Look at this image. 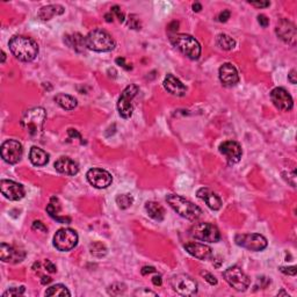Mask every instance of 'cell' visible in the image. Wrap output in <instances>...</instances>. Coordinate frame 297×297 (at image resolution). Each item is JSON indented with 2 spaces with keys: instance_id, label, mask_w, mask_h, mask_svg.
<instances>
[{
  "instance_id": "obj_1",
  "label": "cell",
  "mask_w": 297,
  "mask_h": 297,
  "mask_svg": "<svg viewBox=\"0 0 297 297\" xmlns=\"http://www.w3.org/2000/svg\"><path fill=\"white\" fill-rule=\"evenodd\" d=\"M45 121H47V112L43 107H34L24 113L20 125L31 136V138L36 139L43 133Z\"/></svg>"
},
{
  "instance_id": "obj_2",
  "label": "cell",
  "mask_w": 297,
  "mask_h": 297,
  "mask_svg": "<svg viewBox=\"0 0 297 297\" xmlns=\"http://www.w3.org/2000/svg\"><path fill=\"white\" fill-rule=\"evenodd\" d=\"M9 50L16 60L32 62L37 57L38 45L33 38L27 36H14L8 42Z\"/></svg>"
},
{
  "instance_id": "obj_3",
  "label": "cell",
  "mask_w": 297,
  "mask_h": 297,
  "mask_svg": "<svg viewBox=\"0 0 297 297\" xmlns=\"http://www.w3.org/2000/svg\"><path fill=\"white\" fill-rule=\"evenodd\" d=\"M169 42L189 60L197 61L201 56V45L198 40L188 34H173Z\"/></svg>"
},
{
  "instance_id": "obj_4",
  "label": "cell",
  "mask_w": 297,
  "mask_h": 297,
  "mask_svg": "<svg viewBox=\"0 0 297 297\" xmlns=\"http://www.w3.org/2000/svg\"><path fill=\"white\" fill-rule=\"evenodd\" d=\"M166 201H167V203L171 205L175 213L180 215L181 217L186 218V220L197 221L202 214L200 207H198L193 202L186 200V198L180 197V195L169 194L166 197Z\"/></svg>"
},
{
  "instance_id": "obj_5",
  "label": "cell",
  "mask_w": 297,
  "mask_h": 297,
  "mask_svg": "<svg viewBox=\"0 0 297 297\" xmlns=\"http://www.w3.org/2000/svg\"><path fill=\"white\" fill-rule=\"evenodd\" d=\"M86 48L97 52L112 51L115 48V41L109 33L103 29H94L85 37Z\"/></svg>"
},
{
  "instance_id": "obj_6",
  "label": "cell",
  "mask_w": 297,
  "mask_h": 297,
  "mask_svg": "<svg viewBox=\"0 0 297 297\" xmlns=\"http://www.w3.org/2000/svg\"><path fill=\"white\" fill-rule=\"evenodd\" d=\"M191 236L195 239L207 241V243H217L221 240V232L218 228L207 222L194 224L191 229Z\"/></svg>"
},
{
  "instance_id": "obj_7",
  "label": "cell",
  "mask_w": 297,
  "mask_h": 297,
  "mask_svg": "<svg viewBox=\"0 0 297 297\" xmlns=\"http://www.w3.org/2000/svg\"><path fill=\"white\" fill-rule=\"evenodd\" d=\"M234 241L238 246L244 247V249L253 251V252H260V251L265 250L268 241L263 234L260 233H239L236 234Z\"/></svg>"
},
{
  "instance_id": "obj_8",
  "label": "cell",
  "mask_w": 297,
  "mask_h": 297,
  "mask_svg": "<svg viewBox=\"0 0 297 297\" xmlns=\"http://www.w3.org/2000/svg\"><path fill=\"white\" fill-rule=\"evenodd\" d=\"M169 283L173 290L181 296H193L198 293V282L186 274L172 276Z\"/></svg>"
},
{
  "instance_id": "obj_9",
  "label": "cell",
  "mask_w": 297,
  "mask_h": 297,
  "mask_svg": "<svg viewBox=\"0 0 297 297\" xmlns=\"http://www.w3.org/2000/svg\"><path fill=\"white\" fill-rule=\"evenodd\" d=\"M223 277L225 281L229 283L233 289H236L237 292H245L251 283L250 277L238 266H231L225 269Z\"/></svg>"
},
{
  "instance_id": "obj_10",
  "label": "cell",
  "mask_w": 297,
  "mask_h": 297,
  "mask_svg": "<svg viewBox=\"0 0 297 297\" xmlns=\"http://www.w3.org/2000/svg\"><path fill=\"white\" fill-rule=\"evenodd\" d=\"M78 233L70 228L60 229L54 236V246L61 252L71 251L77 246Z\"/></svg>"
},
{
  "instance_id": "obj_11",
  "label": "cell",
  "mask_w": 297,
  "mask_h": 297,
  "mask_svg": "<svg viewBox=\"0 0 297 297\" xmlns=\"http://www.w3.org/2000/svg\"><path fill=\"white\" fill-rule=\"evenodd\" d=\"M138 92V86H136V85H129V86H127L125 91L121 93L119 102H117V110H119V114L123 119H129V117H132L133 112L132 100Z\"/></svg>"
},
{
  "instance_id": "obj_12",
  "label": "cell",
  "mask_w": 297,
  "mask_h": 297,
  "mask_svg": "<svg viewBox=\"0 0 297 297\" xmlns=\"http://www.w3.org/2000/svg\"><path fill=\"white\" fill-rule=\"evenodd\" d=\"M22 153H24V148H22V144L19 141L8 139V141L2 143L1 157L7 164L14 165L16 163L20 162L22 158Z\"/></svg>"
},
{
  "instance_id": "obj_13",
  "label": "cell",
  "mask_w": 297,
  "mask_h": 297,
  "mask_svg": "<svg viewBox=\"0 0 297 297\" xmlns=\"http://www.w3.org/2000/svg\"><path fill=\"white\" fill-rule=\"evenodd\" d=\"M275 33L280 40H282L287 44L292 45V47H295L297 33L295 25L292 21L287 20V19H281V20L277 22Z\"/></svg>"
},
{
  "instance_id": "obj_14",
  "label": "cell",
  "mask_w": 297,
  "mask_h": 297,
  "mask_svg": "<svg viewBox=\"0 0 297 297\" xmlns=\"http://www.w3.org/2000/svg\"><path fill=\"white\" fill-rule=\"evenodd\" d=\"M87 180L93 187L104 189L109 187L113 182V177L108 171L102 168H91L86 174Z\"/></svg>"
},
{
  "instance_id": "obj_15",
  "label": "cell",
  "mask_w": 297,
  "mask_h": 297,
  "mask_svg": "<svg viewBox=\"0 0 297 297\" xmlns=\"http://www.w3.org/2000/svg\"><path fill=\"white\" fill-rule=\"evenodd\" d=\"M270 100H272L274 106L277 109L282 110V112H289V110L293 109V98L288 93V91L283 89V87H275L270 92Z\"/></svg>"
},
{
  "instance_id": "obj_16",
  "label": "cell",
  "mask_w": 297,
  "mask_h": 297,
  "mask_svg": "<svg viewBox=\"0 0 297 297\" xmlns=\"http://www.w3.org/2000/svg\"><path fill=\"white\" fill-rule=\"evenodd\" d=\"M220 152L225 157L229 165L237 164L241 159V155H243L240 144L234 141H227L222 143L220 145Z\"/></svg>"
},
{
  "instance_id": "obj_17",
  "label": "cell",
  "mask_w": 297,
  "mask_h": 297,
  "mask_svg": "<svg viewBox=\"0 0 297 297\" xmlns=\"http://www.w3.org/2000/svg\"><path fill=\"white\" fill-rule=\"evenodd\" d=\"M1 194L9 201H19L25 197V188L21 184L12 180H1L0 182Z\"/></svg>"
},
{
  "instance_id": "obj_18",
  "label": "cell",
  "mask_w": 297,
  "mask_h": 297,
  "mask_svg": "<svg viewBox=\"0 0 297 297\" xmlns=\"http://www.w3.org/2000/svg\"><path fill=\"white\" fill-rule=\"evenodd\" d=\"M218 77H220L221 83L227 87L236 86L239 83V74H238L237 68L231 63L222 65L218 71Z\"/></svg>"
},
{
  "instance_id": "obj_19",
  "label": "cell",
  "mask_w": 297,
  "mask_h": 297,
  "mask_svg": "<svg viewBox=\"0 0 297 297\" xmlns=\"http://www.w3.org/2000/svg\"><path fill=\"white\" fill-rule=\"evenodd\" d=\"M184 249L191 256H193L198 260H208L210 258H213V250H211V247L205 245V244L192 241V243H186L184 245Z\"/></svg>"
},
{
  "instance_id": "obj_20",
  "label": "cell",
  "mask_w": 297,
  "mask_h": 297,
  "mask_svg": "<svg viewBox=\"0 0 297 297\" xmlns=\"http://www.w3.org/2000/svg\"><path fill=\"white\" fill-rule=\"evenodd\" d=\"M26 253L24 251H20L15 247H13L11 245H7V244L2 243L0 245V259L4 263H20L25 259Z\"/></svg>"
},
{
  "instance_id": "obj_21",
  "label": "cell",
  "mask_w": 297,
  "mask_h": 297,
  "mask_svg": "<svg viewBox=\"0 0 297 297\" xmlns=\"http://www.w3.org/2000/svg\"><path fill=\"white\" fill-rule=\"evenodd\" d=\"M198 198L204 202L211 210H220L222 207V200L218 195L215 193L214 191H211L210 188L203 187L200 188L198 191Z\"/></svg>"
},
{
  "instance_id": "obj_22",
  "label": "cell",
  "mask_w": 297,
  "mask_h": 297,
  "mask_svg": "<svg viewBox=\"0 0 297 297\" xmlns=\"http://www.w3.org/2000/svg\"><path fill=\"white\" fill-rule=\"evenodd\" d=\"M163 84H164L165 90L175 97H184L186 96V92H187V87L181 83V80L178 79L177 77H174L171 73H168L165 77Z\"/></svg>"
},
{
  "instance_id": "obj_23",
  "label": "cell",
  "mask_w": 297,
  "mask_h": 297,
  "mask_svg": "<svg viewBox=\"0 0 297 297\" xmlns=\"http://www.w3.org/2000/svg\"><path fill=\"white\" fill-rule=\"evenodd\" d=\"M55 168L57 172L65 175H76L79 172V165L68 157H61L55 163Z\"/></svg>"
},
{
  "instance_id": "obj_24",
  "label": "cell",
  "mask_w": 297,
  "mask_h": 297,
  "mask_svg": "<svg viewBox=\"0 0 297 297\" xmlns=\"http://www.w3.org/2000/svg\"><path fill=\"white\" fill-rule=\"evenodd\" d=\"M61 203L60 201H58L57 198H51L50 202H49V204L47 205V213L49 214V216L51 218H54L55 221H57L58 223L62 224H68L71 223V218L70 217H61L60 214L61 213Z\"/></svg>"
},
{
  "instance_id": "obj_25",
  "label": "cell",
  "mask_w": 297,
  "mask_h": 297,
  "mask_svg": "<svg viewBox=\"0 0 297 297\" xmlns=\"http://www.w3.org/2000/svg\"><path fill=\"white\" fill-rule=\"evenodd\" d=\"M65 8L62 5H48L42 7L37 13L38 19L43 21H49L54 18L55 15H61L63 14Z\"/></svg>"
},
{
  "instance_id": "obj_26",
  "label": "cell",
  "mask_w": 297,
  "mask_h": 297,
  "mask_svg": "<svg viewBox=\"0 0 297 297\" xmlns=\"http://www.w3.org/2000/svg\"><path fill=\"white\" fill-rule=\"evenodd\" d=\"M29 159L35 166H45L49 163V155L38 146H33L29 152Z\"/></svg>"
},
{
  "instance_id": "obj_27",
  "label": "cell",
  "mask_w": 297,
  "mask_h": 297,
  "mask_svg": "<svg viewBox=\"0 0 297 297\" xmlns=\"http://www.w3.org/2000/svg\"><path fill=\"white\" fill-rule=\"evenodd\" d=\"M64 42L68 47L72 48L77 52H84L86 49V42H85V37L79 33H74V34L66 35L64 38Z\"/></svg>"
},
{
  "instance_id": "obj_28",
  "label": "cell",
  "mask_w": 297,
  "mask_h": 297,
  "mask_svg": "<svg viewBox=\"0 0 297 297\" xmlns=\"http://www.w3.org/2000/svg\"><path fill=\"white\" fill-rule=\"evenodd\" d=\"M145 210L146 213L152 220L162 222L165 218V209L162 207L158 202L149 201L145 203Z\"/></svg>"
},
{
  "instance_id": "obj_29",
  "label": "cell",
  "mask_w": 297,
  "mask_h": 297,
  "mask_svg": "<svg viewBox=\"0 0 297 297\" xmlns=\"http://www.w3.org/2000/svg\"><path fill=\"white\" fill-rule=\"evenodd\" d=\"M55 102H56L58 106L62 107V108L65 110H73L77 107V100L74 99L73 97L68 96V94H64V93H60L55 97Z\"/></svg>"
},
{
  "instance_id": "obj_30",
  "label": "cell",
  "mask_w": 297,
  "mask_h": 297,
  "mask_svg": "<svg viewBox=\"0 0 297 297\" xmlns=\"http://www.w3.org/2000/svg\"><path fill=\"white\" fill-rule=\"evenodd\" d=\"M216 44L223 50L229 51L236 47V41L227 34H218L216 37Z\"/></svg>"
},
{
  "instance_id": "obj_31",
  "label": "cell",
  "mask_w": 297,
  "mask_h": 297,
  "mask_svg": "<svg viewBox=\"0 0 297 297\" xmlns=\"http://www.w3.org/2000/svg\"><path fill=\"white\" fill-rule=\"evenodd\" d=\"M45 296H71V293L64 285H55L45 290Z\"/></svg>"
},
{
  "instance_id": "obj_32",
  "label": "cell",
  "mask_w": 297,
  "mask_h": 297,
  "mask_svg": "<svg viewBox=\"0 0 297 297\" xmlns=\"http://www.w3.org/2000/svg\"><path fill=\"white\" fill-rule=\"evenodd\" d=\"M90 252L97 258H102L107 254V247L100 241H94L90 245Z\"/></svg>"
},
{
  "instance_id": "obj_33",
  "label": "cell",
  "mask_w": 297,
  "mask_h": 297,
  "mask_svg": "<svg viewBox=\"0 0 297 297\" xmlns=\"http://www.w3.org/2000/svg\"><path fill=\"white\" fill-rule=\"evenodd\" d=\"M133 203V198L130 194H120L116 198V204L119 205L121 209H128Z\"/></svg>"
},
{
  "instance_id": "obj_34",
  "label": "cell",
  "mask_w": 297,
  "mask_h": 297,
  "mask_svg": "<svg viewBox=\"0 0 297 297\" xmlns=\"http://www.w3.org/2000/svg\"><path fill=\"white\" fill-rule=\"evenodd\" d=\"M127 25H128V27L130 29H135V31H138V29L142 28V24H141V20H139V16L136 14H130L128 16Z\"/></svg>"
},
{
  "instance_id": "obj_35",
  "label": "cell",
  "mask_w": 297,
  "mask_h": 297,
  "mask_svg": "<svg viewBox=\"0 0 297 297\" xmlns=\"http://www.w3.org/2000/svg\"><path fill=\"white\" fill-rule=\"evenodd\" d=\"M25 287H15V288H9L2 294V297H12V296H21L25 294Z\"/></svg>"
},
{
  "instance_id": "obj_36",
  "label": "cell",
  "mask_w": 297,
  "mask_h": 297,
  "mask_svg": "<svg viewBox=\"0 0 297 297\" xmlns=\"http://www.w3.org/2000/svg\"><path fill=\"white\" fill-rule=\"evenodd\" d=\"M126 292V286L123 283H113L108 288V293L110 295H121Z\"/></svg>"
},
{
  "instance_id": "obj_37",
  "label": "cell",
  "mask_w": 297,
  "mask_h": 297,
  "mask_svg": "<svg viewBox=\"0 0 297 297\" xmlns=\"http://www.w3.org/2000/svg\"><path fill=\"white\" fill-rule=\"evenodd\" d=\"M110 12L114 13V14H115V15L117 16V19H119V21H120V22H123V21H125V19H126L125 13H123L122 11H121L120 6H117V5L113 6V7L110 8Z\"/></svg>"
},
{
  "instance_id": "obj_38",
  "label": "cell",
  "mask_w": 297,
  "mask_h": 297,
  "mask_svg": "<svg viewBox=\"0 0 297 297\" xmlns=\"http://www.w3.org/2000/svg\"><path fill=\"white\" fill-rule=\"evenodd\" d=\"M135 296H157V293L151 292V290L146 289V288H141L137 289L135 293H133Z\"/></svg>"
},
{
  "instance_id": "obj_39",
  "label": "cell",
  "mask_w": 297,
  "mask_h": 297,
  "mask_svg": "<svg viewBox=\"0 0 297 297\" xmlns=\"http://www.w3.org/2000/svg\"><path fill=\"white\" fill-rule=\"evenodd\" d=\"M201 275L204 277L205 279V281H207L209 285H211V286H215V285H217V280H216V277H215L213 274H210V273H208V272H202L201 273Z\"/></svg>"
},
{
  "instance_id": "obj_40",
  "label": "cell",
  "mask_w": 297,
  "mask_h": 297,
  "mask_svg": "<svg viewBox=\"0 0 297 297\" xmlns=\"http://www.w3.org/2000/svg\"><path fill=\"white\" fill-rule=\"evenodd\" d=\"M32 228H33V230L41 231V232H47V231H48V228L45 227V225L42 223L41 221H35L34 223H33Z\"/></svg>"
},
{
  "instance_id": "obj_41",
  "label": "cell",
  "mask_w": 297,
  "mask_h": 297,
  "mask_svg": "<svg viewBox=\"0 0 297 297\" xmlns=\"http://www.w3.org/2000/svg\"><path fill=\"white\" fill-rule=\"evenodd\" d=\"M230 16H231L230 11H228V9H225V11L221 12L220 14H218L217 20L220 21V22H227V21L230 19Z\"/></svg>"
},
{
  "instance_id": "obj_42",
  "label": "cell",
  "mask_w": 297,
  "mask_h": 297,
  "mask_svg": "<svg viewBox=\"0 0 297 297\" xmlns=\"http://www.w3.org/2000/svg\"><path fill=\"white\" fill-rule=\"evenodd\" d=\"M280 272L283 274H287V275H296V267L292 266V267H280Z\"/></svg>"
},
{
  "instance_id": "obj_43",
  "label": "cell",
  "mask_w": 297,
  "mask_h": 297,
  "mask_svg": "<svg viewBox=\"0 0 297 297\" xmlns=\"http://www.w3.org/2000/svg\"><path fill=\"white\" fill-rule=\"evenodd\" d=\"M258 22H259V25L261 26V27L266 28L267 26L269 25V19L267 18L265 14H260V15H258Z\"/></svg>"
},
{
  "instance_id": "obj_44",
  "label": "cell",
  "mask_w": 297,
  "mask_h": 297,
  "mask_svg": "<svg viewBox=\"0 0 297 297\" xmlns=\"http://www.w3.org/2000/svg\"><path fill=\"white\" fill-rule=\"evenodd\" d=\"M44 266H45V269L48 270V272H50V273H56V270H57V268H56V266L54 265V264L51 263L50 260H45L44 261Z\"/></svg>"
},
{
  "instance_id": "obj_45",
  "label": "cell",
  "mask_w": 297,
  "mask_h": 297,
  "mask_svg": "<svg viewBox=\"0 0 297 297\" xmlns=\"http://www.w3.org/2000/svg\"><path fill=\"white\" fill-rule=\"evenodd\" d=\"M251 6H253V7H257V8H266V7H269L270 2L269 1H258V2H250Z\"/></svg>"
},
{
  "instance_id": "obj_46",
  "label": "cell",
  "mask_w": 297,
  "mask_h": 297,
  "mask_svg": "<svg viewBox=\"0 0 297 297\" xmlns=\"http://www.w3.org/2000/svg\"><path fill=\"white\" fill-rule=\"evenodd\" d=\"M116 63L120 65V66H122L123 68H126V70H132V65L127 64L126 60L123 57H119L116 58Z\"/></svg>"
},
{
  "instance_id": "obj_47",
  "label": "cell",
  "mask_w": 297,
  "mask_h": 297,
  "mask_svg": "<svg viewBox=\"0 0 297 297\" xmlns=\"http://www.w3.org/2000/svg\"><path fill=\"white\" fill-rule=\"evenodd\" d=\"M296 76H297V74H296V70H295V68H293V70L290 71L289 74H288V80L290 81V84L295 85L297 83Z\"/></svg>"
},
{
  "instance_id": "obj_48",
  "label": "cell",
  "mask_w": 297,
  "mask_h": 297,
  "mask_svg": "<svg viewBox=\"0 0 297 297\" xmlns=\"http://www.w3.org/2000/svg\"><path fill=\"white\" fill-rule=\"evenodd\" d=\"M151 273H156V268L152 266H146L143 267L142 269V274L143 275H146V274H151Z\"/></svg>"
},
{
  "instance_id": "obj_49",
  "label": "cell",
  "mask_w": 297,
  "mask_h": 297,
  "mask_svg": "<svg viewBox=\"0 0 297 297\" xmlns=\"http://www.w3.org/2000/svg\"><path fill=\"white\" fill-rule=\"evenodd\" d=\"M152 283L155 286H162L163 280H162V275H156L152 277Z\"/></svg>"
},
{
  "instance_id": "obj_50",
  "label": "cell",
  "mask_w": 297,
  "mask_h": 297,
  "mask_svg": "<svg viewBox=\"0 0 297 297\" xmlns=\"http://www.w3.org/2000/svg\"><path fill=\"white\" fill-rule=\"evenodd\" d=\"M67 133L68 135H70V137H78V138L79 139H81V136H80V133L77 132V130H74V129H68V132H67Z\"/></svg>"
},
{
  "instance_id": "obj_51",
  "label": "cell",
  "mask_w": 297,
  "mask_h": 297,
  "mask_svg": "<svg viewBox=\"0 0 297 297\" xmlns=\"http://www.w3.org/2000/svg\"><path fill=\"white\" fill-rule=\"evenodd\" d=\"M113 13L112 12H109V13H107V14H104V19H106V21L107 22H113Z\"/></svg>"
},
{
  "instance_id": "obj_52",
  "label": "cell",
  "mask_w": 297,
  "mask_h": 297,
  "mask_svg": "<svg viewBox=\"0 0 297 297\" xmlns=\"http://www.w3.org/2000/svg\"><path fill=\"white\" fill-rule=\"evenodd\" d=\"M202 9V5L200 4V2H195V4H193V11L194 12H200Z\"/></svg>"
},
{
  "instance_id": "obj_53",
  "label": "cell",
  "mask_w": 297,
  "mask_h": 297,
  "mask_svg": "<svg viewBox=\"0 0 297 297\" xmlns=\"http://www.w3.org/2000/svg\"><path fill=\"white\" fill-rule=\"evenodd\" d=\"M42 285H48V283L51 282V277L49 276H42Z\"/></svg>"
},
{
  "instance_id": "obj_54",
  "label": "cell",
  "mask_w": 297,
  "mask_h": 297,
  "mask_svg": "<svg viewBox=\"0 0 297 297\" xmlns=\"http://www.w3.org/2000/svg\"><path fill=\"white\" fill-rule=\"evenodd\" d=\"M5 60H6V54L4 51H1V63H5Z\"/></svg>"
}]
</instances>
